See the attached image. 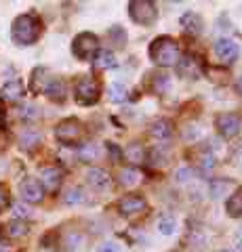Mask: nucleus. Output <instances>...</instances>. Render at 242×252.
<instances>
[{"label":"nucleus","instance_id":"36","mask_svg":"<svg viewBox=\"0 0 242 252\" xmlns=\"http://www.w3.org/2000/svg\"><path fill=\"white\" fill-rule=\"evenodd\" d=\"M21 118H36V109L32 105H26L21 109Z\"/></svg>","mask_w":242,"mask_h":252},{"label":"nucleus","instance_id":"11","mask_svg":"<svg viewBox=\"0 0 242 252\" xmlns=\"http://www.w3.org/2000/svg\"><path fill=\"white\" fill-rule=\"evenodd\" d=\"M61 177H64L61 168L46 166L40 170V185H44V189H49V191H57L59 185H61Z\"/></svg>","mask_w":242,"mask_h":252},{"label":"nucleus","instance_id":"5","mask_svg":"<svg viewBox=\"0 0 242 252\" xmlns=\"http://www.w3.org/2000/svg\"><path fill=\"white\" fill-rule=\"evenodd\" d=\"M74 97L80 105H93L99 99V84L89 76H82L76 80Z\"/></svg>","mask_w":242,"mask_h":252},{"label":"nucleus","instance_id":"4","mask_svg":"<svg viewBox=\"0 0 242 252\" xmlns=\"http://www.w3.org/2000/svg\"><path fill=\"white\" fill-rule=\"evenodd\" d=\"M129 15L133 21L141 23V26H152L158 17V11H156V6L150 2V0H133L129 2Z\"/></svg>","mask_w":242,"mask_h":252},{"label":"nucleus","instance_id":"9","mask_svg":"<svg viewBox=\"0 0 242 252\" xmlns=\"http://www.w3.org/2000/svg\"><path fill=\"white\" fill-rule=\"evenodd\" d=\"M217 128L223 137H236L240 132V118L236 114H219L217 116Z\"/></svg>","mask_w":242,"mask_h":252},{"label":"nucleus","instance_id":"40","mask_svg":"<svg viewBox=\"0 0 242 252\" xmlns=\"http://www.w3.org/2000/svg\"><path fill=\"white\" fill-rule=\"evenodd\" d=\"M223 252H230V250H223Z\"/></svg>","mask_w":242,"mask_h":252},{"label":"nucleus","instance_id":"34","mask_svg":"<svg viewBox=\"0 0 242 252\" xmlns=\"http://www.w3.org/2000/svg\"><path fill=\"white\" fill-rule=\"evenodd\" d=\"M175 177H177V181L185 183V181L192 177V170H190V168H181V170H177V172H175Z\"/></svg>","mask_w":242,"mask_h":252},{"label":"nucleus","instance_id":"32","mask_svg":"<svg viewBox=\"0 0 242 252\" xmlns=\"http://www.w3.org/2000/svg\"><path fill=\"white\" fill-rule=\"evenodd\" d=\"M13 215H15V217H17L19 220H21V219H26V217H30V210H28L26 206H23V204H15V206H13Z\"/></svg>","mask_w":242,"mask_h":252},{"label":"nucleus","instance_id":"18","mask_svg":"<svg viewBox=\"0 0 242 252\" xmlns=\"http://www.w3.org/2000/svg\"><path fill=\"white\" fill-rule=\"evenodd\" d=\"M152 135L158 137V139H169L171 135H173V124H171V120H167V118L156 120L152 124Z\"/></svg>","mask_w":242,"mask_h":252},{"label":"nucleus","instance_id":"20","mask_svg":"<svg viewBox=\"0 0 242 252\" xmlns=\"http://www.w3.org/2000/svg\"><path fill=\"white\" fill-rule=\"evenodd\" d=\"M124 156H127V160L131 164H139V162L145 160V149L139 143H133V145H129L127 149H124Z\"/></svg>","mask_w":242,"mask_h":252},{"label":"nucleus","instance_id":"10","mask_svg":"<svg viewBox=\"0 0 242 252\" xmlns=\"http://www.w3.org/2000/svg\"><path fill=\"white\" fill-rule=\"evenodd\" d=\"M238 44L230 40V38H219V40L215 42V55L219 57L223 63H232L234 59L238 57Z\"/></svg>","mask_w":242,"mask_h":252},{"label":"nucleus","instance_id":"14","mask_svg":"<svg viewBox=\"0 0 242 252\" xmlns=\"http://www.w3.org/2000/svg\"><path fill=\"white\" fill-rule=\"evenodd\" d=\"M87 181H89V183L95 187V189H105V187H110L112 177L107 175L105 170H101V168H89Z\"/></svg>","mask_w":242,"mask_h":252},{"label":"nucleus","instance_id":"2","mask_svg":"<svg viewBox=\"0 0 242 252\" xmlns=\"http://www.w3.org/2000/svg\"><path fill=\"white\" fill-rule=\"evenodd\" d=\"M150 59L156 63V65H162V67H171L175 65L177 61H181V51H179L177 42L173 38H156L150 46Z\"/></svg>","mask_w":242,"mask_h":252},{"label":"nucleus","instance_id":"24","mask_svg":"<svg viewBox=\"0 0 242 252\" xmlns=\"http://www.w3.org/2000/svg\"><path fill=\"white\" fill-rule=\"evenodd\" d=\"M118 179H120V183H122V185L131 187V185H135L137 181H139V175H137V170H135V168H122V170H120V175H118Z\"/></svg>","mask_w":242,"mask_h":252},{"label":"nucleus","instance_id":"22","mask_svg":"<svg viewBox=\"0 0 242 252\" xmlns=\"http://www.w3.org/2000/svg\"><path fill=\"white\" fill-rule=\"evenodd\" d=\"M64 202L69 204V206H74V204H82V202H84V191H82L80 187L68 189L66 195H64Z\"/></svg>","mask_w":242,"mask_h":252},{"label":"nucleus","instance_id":"23","mask_svg":"<svg viewBox=\"0 0 242 252\" xmlns=\"http://www.w3.org/2000/svg\"><path fill=\"white\" fill-rule=\"evenodd\" d=\"M38 141H40V135L34 130H28V132H23L21 139H19V145L23 149H32L34 145H38Z\"/></svg>","mask_w":242,"mask_h":252},{"label":"nucleus","instance_id":"39","mask_svg":"<svg viewBox=\"0 0 242 252\" xmlns=\"http://www.w3.org/2000/svg\"><path fill=\"white\" fill-rule=\"evenodd\" d=\"M0 252H6V248H4V246H0Z\"/></svg>","mask_w":242,"mask_h":252},{"label":"nucleus","instance_id":"33","mask_svg":"<svg viewBox=\"0 0 242 252\" xmlns=\"http://www.w3.org/2000/svg\"><path fill=\"white\" fill-rule=\"evenodd\" d=\"M169 89V76H156V93Z\"/></svg>","mask_w":242,"mask_h":252},{"label":"nucleus","instance_id":"35","mask_svg":"<svg viewBox=\"0 0 242 252\" xmlns=\"http://www.w3.org/2000/svg\"><path fill=\"white\" fill-rule=\"evenodd\" d=\"M101 252H120V246L116 242H105L104 246H101Z\"/></svg>","mask_w":242,"mask_h":252},{"label":"nucleus","instance_id":"15","mask_svg":"<svg viewBox=\"0 0 242 252\" xmlns=\"http://www.w3.org/2000/svg\"><path fill=\"white\" fill-rule=\"evenodd\" d=\"M49 76V72H46L44 67H38V69H34V74H32V91L34 93H44L46 91V86H49V82L53 80V78H46Z\"/></svg>","mask_w":242,"mask_h":252},{"label":"nucleus","instance_id":"1","mask_svg":"<svg viewBox=\"0 0 242 252\" xmlns=\"http://www.w3.org/2000/svg\"><path fill=\"white\" fill-rule=\"evenodd\" d=\"M40 32H42L40 19H38L34 13H26V15H19V17L13 21L11 36L17 44L28 46V44H34L38 38H40Z\"/></svg>","mask_w":242,"mask_h":252},{"label":"nucleus","instance_id":"31","mask_svg":"<svg viewBox=\"0 0 242 252\" xmlns=\"http://www.w3.org/2000/svg\"><path fill=\"white\" fill-rule=\"evenodd\" d=\"M6 206H9V189L0 183V212H2Z\"/></svg>","mask_w":242,"mask_h":252},{"label":"nucleus","instance_id":"8","mask_svg":"<svg viewBox=\"0 0 242 252\" xmlns=\"http://www.w3.org/2000/svg\"><path fill=\"white\" fill-rule=\"evenodd\" d=\"M19 193H21L23 202H30V204H38L44 198V189L38 179H26L19 185Z\"/></svg>","mask_w":242,"mask_h":252},{"label":"nucleus","instance_id":"29","mask_svg":"<svg viewBox=\"0 0 242 252\" xmlns=\"http://www.w3.org/2000/svg\"><path fill=\"white\" fill-rule=\"evenodd\" d=\"M124 94H127V89H124L122 84H112L110 86V99L114 101V103H120V101H124Z\"/></svg>","mask_w":242,"mask_h":252},{"label":"nucleus","instance_id":"13","mask_svg":"<svg viewBox=\"0 0 242 252\" xmlns=\"http://www.w3.org/2000/svg\"><path fill=\"white\" fill-rule=\"evenodd\" d=\"M21 97H23V84H21V80L6 82L2 86V91H0V99L9 101V103H13V101H19Z\"/></svg>","mask_w":242,"mask_h":252},{"label":"nucleus","instance_id":"7","mask_svg":"<svg viewBox=\"0 0 242 252\" xmlns=\"http://www.w3.org/2000/svg\"><path fill=\"white\" fill-rule=\"evenodd\" d=\"M147 208V202L137 193H129L118 202V212L124 219H135L139 215H143Z\"/></svg>","mask_w":242,"mask_h":252},{"label":"nucleus","instance_id":"16","mask_svg":"<svg viewBox=\"0 0 242 252\" xmlns=\"http://www.w3.org/2000/svg\"><path fill=\"white\" fill-rule=\"evenodd\" d=\"M46 94H49V99L57 101V103H61V101L66 99V84L59 80V78H53V80L49 82V86H46Z\"/></svg>","mask_w":242,"mask_h":252},{"label":"nucleus","instance_id":"12","mask_svg":"<svg viewBox=\"0 0 242 252\" xmlns=\"http://www.w3.org/2000/svg\"><path fill=\"white\" fill-rule=\"evenodd\" d=\"M28 223L26 220H19V219H15V220H11V223H6L4 227H2V235L6 240H19V238H23V235H28Z\"/></svg>","mask_w":242,"mask_h":252},{"label":"nucleus","instance_id":"37","mask_svg":"<svg viewBox=\"0 0 242 252\" xmlns=\"http://www.w3.org/2000/svg\"><path fill=\"white\" fill-rule=\"evenodd\" d=\"M236 246H238V250H240V252H242V238H240V240H238V242H236Z\"/></svg>","mask_w":242,"mask_h":252},{"label":"nucleus","instance_id":"26","mask_svg":"<svg viewBox=\"0 0 242 252\" xmlns=\"http://www.w3.org/2000/svg\"><path fill=\"white\" fill-rule=\"evenodd\" d=\"M78 156L82 158V160H93V158L99 156V145L97 143H89V145H82Z\"/></svg>","mask_w":242,"mask_h":252},{"label":"nucleus","instance_id":"25","mask_svg":"<svg viewBox=\"0 0 242 252\" xmlns=\"http://www.w3.org/2000/svg\"><path fill=\"white\" fill-rule=\"evenodd\" d=\"M175 227H177V223H175L173 217H162L158 220V231L162 235H173L175 233Z\"/></svg>","mask_w":242,"mask_h":252},{"label":"nucleus","instance_id":"3","mask_svg":"<svg viewBox=\"0 0 242 252\" xmlns=\"http://www.w3.org/2000/svg\"><path fill=\"white\" fill-rule=\"evenodd\" d=\"M97 49H99V40H97L95 34H91V32H82V34H78L74 38L72 53H74V57H78L80 61H91L95 57Z\"/></svg>","mask_w":242,"mask_h":252},{"label":"nucleus","instance_id":"21","mask_svg":"<svg viewBox=\"0 0 242 252\" xmlns=\"http://www.w3.org/2000/svg\"><path fill=\"white\" fill-rule=\"evenodd\" d=\"M95 65L99 69H110L116 67V57L112 51H97V57H95Z\"/></svg>","mask_w":242,"mask_h":252},{"label":"nucleus","instance_id":"6","mask_svg":"<svg viewBox=\"0 0 242 252\" xmlns=\"http://www.w3.org/2000/svg\"><path fill=\"white\" fill-rule=\"evenodd\" d=\"M55 137L61 141L64 145H74L84 137V128L76 118H68V120L59 122L55 128Z\"/></svg>","mask_w":242,"mask_h":252},{"label":"nucleus","instance_id":"17","mask_svg":"<svg viewBox=\"0 0 242 252\" xmlns=\"http://www.w3.org/2000/svg\"><path fill=\"white\" fill-rule=\"evenodd\" d=\"M181 26L185 28L187 34H200L202 32V19L196 13H185L181 17Z\"/></svg>","mask_w":242,"mask_h":252},{"label":"nucleus","instance_id":"30","mask_svg":"<svg viewBox=\"0 0 242 252\" xmlns=\"http://www.w3.org/2000/svg\"><path fill=\"white\" fill-rule=\"evenodd\" d=\"M198 164H200V168L202 170H210L213 168V164H215V156L210 154V152H202L200 156H198Z\"/></svg>","mask_w":242,"mask_h":252},{"label":"nucleus","instance_id":"27","mask_svg":"<svg viewBox=\"0 0 242 252\" xmlns=\"http://www.w3.org/2000/svg\"><path fill=\"white\" fill-rule=\"evenodd\" d=\"M228 189H230V183H228V181H217V183L210 185V195H213L215 200H221Z\"/></svg>","mask_w":242,"mask_h":252},{"label":"nucleus","instance_id":"38","mask_svg":"<svg viewBox=\"0 0 242 252\" xmlns=\"http://www.w3.org/2000/svg\"><path fill=\"white\" fill-rule=\"evenodd\" d=\"M238 91L242 93V78H240V80H238Z\"/></svg>","mask_w":242,"mask_h":252},{"label":"nucleus","instance_id":"19","mask_svg":"<svg viewBox=\"0 0 242 252\" xmlns=\"http://www.w3.org/2000/svg\"><path fill=\"white\" fill-rule=\"evenodd\" d=\"M225 208H228V215L230 217H234V219L242 217V187L236 189V191L232 193V198L228 200V206H225Z\"/></svg>","mask_w":242,"mask_h":252},{"label":"nucleus","instance_id":"28","mask_svg":"<svg viewBox=\"0 0 242 252\" xmlns=\"http://www.w3.org/2000/svg\"><path fill=\"white\" fill-rule=\"evenodd\" d=\"M82 242V238H80V233H68L66 235V240H64V246H66V250L68 252H74L76 248H78V244Z\"/></svg>","mask_w":242,"mask_h":252}]
</instances>
